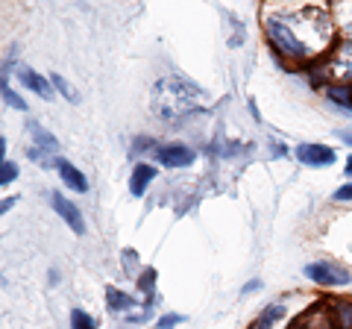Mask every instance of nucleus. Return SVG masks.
Instances as JSON below:
<instances>
[{
  "mask_svg": "<svg viewBox=\"0 0 352 329\" xmlns=\"http://www.w3.org/2000/svg\"><path fill=\"white\" fill-rule=\"evenodd\" d=\"M203 89L185 76H164L153 89V109L162 118H182L203 106Z\"/></svg>",
  "mask_w": 352,
  "mask_h": 329,
  "instance_id": "nucleus-1",
  "label": "nucleus"
},
{
  "mask_svg": "<svg viewBox=\"0 0 352 329\" xmlns=\"http://www.w3.org/2000/svg\"><path fill=\"white\" fill-rule=\"evenodd\" d=\"M264 32H267L270 45L276 47L279 53H285V56H291V59H305V53H308L305 45L294 36L291 27L282 24L279 18H267V21H264Z\"/></svg>",
  "mask_w": 352,
  "mask_h": 329,
  "instance_id": "nucleus-2",
  "label": "nucleus"
},
{
  "mask_svg": "<svg viewBox=\"0 0 352 329\" xmlns=\"http://www.w3.org/2000/svg\"><path fill=\"white\" fill-rule=\"evenodd\" d=\"M305 277L317 285H346L349 270L332 265V262H311V265H305Z\"/></svg>",
  "mask_w": 352,
  "mask_h": 329,
  "instance_id": "nucleus-3",
  "label": "nucleus"
},
{
  "mask_svg": "<svg viewBox=\"0 0 352 329\" xmlns=\"http://www.w3.org/2000/svg\"><path fill=\"white\" fill-rule=\"evenodd\" d=\"M153 156L164 168H188V164H194V150L185 145H176V141L173 145H159L153 150Z\"/></svg>",
  "mask_w": 352,
  "mask_h": 329,
  "instance_id": "nucleus-4",
  "label": "nucleus"
},
{
  "mask_svg": "<svg viewBox=\"0 0 352 329\" xmlns=\"http://www.w3.org/2000/svg\"><path fill=\"white\" fill-rule=\"evenodd\" d=\"M50 203H53V209L59 212L62 221L68 224L76 235H85V221H82V212L76 209V206L68 200V197L59 194V191H53V194H50Z\"/></svg>",
  "mask_w": 352,
  "mask_h": 329,
  "instance_id": "nucleus-5",
  "label": "nucleus"
},
{
  "mask_svg": "<svg viewBox=\"0 0 352 329\" xmlns=\"http://www.w3.org/2000/svg\"><path fill=\"white\" fill-rule=\"evenodd\" d=\"M296 159L308 164V168H326V164L335 162V150L323 145H300L296 147Z\"/></svg>",
  "mask_w": 352,
  "mask_h": 329,
  "instance_id": "nucleus-6",
  "label": "nucleus"
},
{
  "mask_svg": "<svg viewBox=\"0 0 352 329\" xmlns=\"http://www.w3.org/2000/svg\"><path fill=\"white\" fill-rule=\"evenodd\" d=\"M56 164V171H59V177L65 180V185H68V189H74V191H80V194H85L88 191V180L82 177V171L76 168V164H71L68 159H56L53 162Z\"/></svg>",
  "mask_w": 352,
  "mask_h": 329,
  "instance_id": "nucleus-7",
  "label": "nucleus"
},
{
  "mask_svg": "<svg viewBox=\"0 0 352 329\" xmlns=\"http://www.w3.org/2000/svg\"><path fill=\"white\" fill-rule=\"evenodd\" d=\"M156 180V168L153 164H135L132 168V180H129V189H132V197H141L147 191V185Z\"/></svg>",
  "mask_w": 352,
  "mask_h": 329,
  "instance_id": "nucleus-8",
  "label": "nucleus"
},
{
  "mask_svg": "<svg viewBox=\"0 0 352 329\" xmlns=\"http://www.w3.org/2000/svg\"><path fill=\"white\" fill-rule=\"evenodd\" d=\"M18 76H21V83L27 85L30 92H36L38 97H44V100H53V89H50V83L44 80V76H38V74H32V71H18Z\"/></svg>",
  "mask_w": 352,
  "mask_h": 329,
  "instance_id": "nucleus-9",
  "label": "nucleus"
},
{
  "mask_svg": "<svg viewBox=\"0 0 352 329\" xmlns=\"http://www.w3.org/2000/svg\"><path fill=\"white\" fill-rule=\"evenodd\" d=\"M106 303H109V309H112V312H132V309H135V300H132L129 294L112 288V285L106 288Z\"/></svg>",
  "mask_w": 352,
  "mask_h": 329,
  "instance_id": "nucleus-10",
  "label": "nucleus"
},
{
  "mask_svg": "<svg viewBox=\"0 0 352 329\" xmlns=\"http://www.w3.org/2000/svg\"><path fill=\"white\" fill-rule=\"evenodd\" d=\"M285 315V306H279V303H273V306H267V309H264L256 321H252V326L250 329H270L273 323L279 321V317Z\"/></svg>",
  "mask_w": 352,
  "mask_h": 329,
  "instance_id": "nucleus-11",
  "label": "nucleus"
},
{
  "mask_svg": "<svg viewBox=\"0 0 352 329\" xmlns=\"http://www.w3.org/2000/svg\"><path fill=\"white\" fill-rule=\"evenodd\" d=\"M30 133L36 136V150H50V153H56V150H59V141L53 138L47 129H41L38 124H30Z\"/></svg>",
  "mask_w": 352,
  "mask_h": 329,
  "instance_id": "nucleus-12",
  "label": "nucleus"
},
{
  "mask_svg": "<svg viewBox=\"0 0 352 329\" xmlns=\"http://www.w3.org/2000/svg\"><path fill=\"white\" fill-rule=\"evenodd\" d=\"M332 312H335L338 329H352V303L349 300H335L332 303Z\"/></svg>",
  "mask_w": 352,
  "mask_h": 329,
  "instance_id": "nucleus-13",
  "label": "nucleus"
},
{
  "mask_svg": "<svg viewBox=\"0 0 352 329\" xmlns=\"http://www.w3.org/2000/svg\"><path fill=\"white\" fill-rule=\"evenodd\" d=\"M329 100L344 106L346 112H352V89L349 85H332V89H329Z\"/></svg>",
  "mask_w": 352,
  "mask_h": 329,
  "instance_id": "nucleus-14",
  "label": "nucleus"
},
{
  "mask_svg": "<svg viewBox=\"0 0 352 329\" xmlns=\"http://www.w3.org/2000/svg\"><path fill=\"white\" fill-rule=\"evenodd\" d=\"M50 80H53V85H56V92H59V94H62L68 103H80V94H76V89H74V85H71L68 80H65L62 74H53Z\"/></svg>",
  "mask_w": 352,
  "mask_h": 329,
  "instance_id": "nucleus-15",
  "label": "nucleus"
},
{
  "mask_svg": "<svg viewBox=\"0 0 352 329\" xmlns=\"http://www.w3.org/2000/svg\"><path fill=\"white\" fill-rule=\"evenodd\" d=\"M71 329H97V323H94L91 315H85L82 309H74L71 312Z\"/></svg>",
  "mask_w": 352,
  "mask_h": 329,
  "instance_id": "nucleus-16",
  "label": "nucleus"
},
{
  "mask_svg": "<svg viewBox=\"0 0 352 329\" xmlns=\"http://www.w3.org/2000/svg\"><path fill=\"white\" fill-rule=\"evenodd\" d=\"M3 103H6V106H12V109H18V112H27L24 97H18L12 89H9V83H6V80H3Z\"/></svg>",
  "mask_w": 352,
  "mask_h": 329,
  "instance_id": "nucleus-17",
  "label": "nucleus"
},
{
  "mask_svg": "<svg viewBox=\"0 0 352 329\" xmlns=\"http://www.w3.org/2000/svg\"><path fill=\"white\" fill-rule=\"evenodd\" d=\"M18 177V164L15 162H3L0 164V185H9Z\"/></svg>",
  "mask_w": 352,
  "mask_h": 329,
  "instance_id": "nucleus-18",
  "label": "nucleus"
},
{
  "mask_svg": "<svg viewBox=\"0 0 352 329\" xmlns=\"http://www.w3.org/2000/svg\"><path fill=\"white\" fill-rule=\"evenodd\" d=\"M141 291H147V294H153V288H156V270L153 268H147L144 273H141Z\"/></svg>",
  "mask_w": 352,
  "mask_h": 329,
  "instance_id": "nucleus-19",
  "label": "nucleus"
},
{
  "mask_svg": "<svg viewBox=\"0 0 352 329\" xmlns=\"http://www.w3.org/2000/svg\"><path fill=\"white\" fill-rule=\"evenodd\" d=\"M182 321H185V317H182V315H164V317H162V321L156 323V329H173V326H179Z\"/></svg>",
  "mask_w": 352,
  "mask_h": 329,
  "instance_id": "nucleus-20",
  "label": "nucleus"
},
{
  "mask_svg": "<svg viewBox=\"0 0 352 329\" xmlns=\"http://www.w3.org/2000/svg\"><path fill=\"white\" fill-rule=\"evenodd\" d=\"M332 197H335V200H352V182L349 185H340V189Z\"/></svg>",
  "mask_w": 352,
  "mask_h": 329,
  "instance_id": "nucleus-21",
  "label": "nucleus"
},
{
  "mask_svg": "<svg viewBox=\"0 0 352 329\" xmlns=\"http://www.w3.org/2000/svg\"><path fill=\"white\" fill-rule=\"evenodd\" d=\"M124 265L126 268H135L138 265V253H135V250H124Z\"/></svg>",
  "mask_w": 352,
  "mask_h": 329,
  "instance_id": "nucleus-22",
  "label": "nucleus"
},
{
  "mask_svg": "<svg viewBox=\"0 0 352 329\" xmlns=\"http://www.w3.org/2000/svg\"><path fill=\"white\" fill-rule=\"evenodd\" d=\"M12 206H15V197H12V200H9V197H6V200H3V206H0V209H3V212H9V209H12Z\"/></svg>",
  "mask_w": 352,
  "mask_h": 329,
  "instance_id": "nucleus-23",
  "label": "nucleus"
},
{
  "mask_svg": "<svg viewBox=\"0 0 352 329\" xmlns=\"http://www.w3.org/2000/svg\"><path fill=\"white\" fill-rule=\"evenodd\" d=\"M258 288H261V282L256 279V282H250V285H247V288H244V294H247V291H258Z\"/></svg>",
  "mask_w": 352,
  "mask_h": 329,
  "instance_id": "nucleus-24",
  "label": "nucleus"
},
{
  "mask_svg": "<svg viewBox=\"0 0 352 329\" xmlns=\"http://www.w3.org/2000/svg\"><path fill=\"white\" fill-rule=\"evenodd\" d=\"M340 138H346V141H349V145H352V133H340Z\"/></svg>",
  "mask_w": 352,
  "mask_h": 329,
  "instance_id": "nucleus-25",
  "label": "nucleus"
},
{
  "mask_svg": "<svg viewBox=\"0 0 352 329\" xmlns=\"http://www.w3.org/2000/svg\"><path fill=\"white\" fill-rule=\"evenodd\" d=\"M346 173H352V156L346 159Z\"/></svg>",
  "mask_w": 352,
  "mask_h": 329,
  "instance_id": "nucleus-26",
  "label": "nucleus"
}]
</instances>
